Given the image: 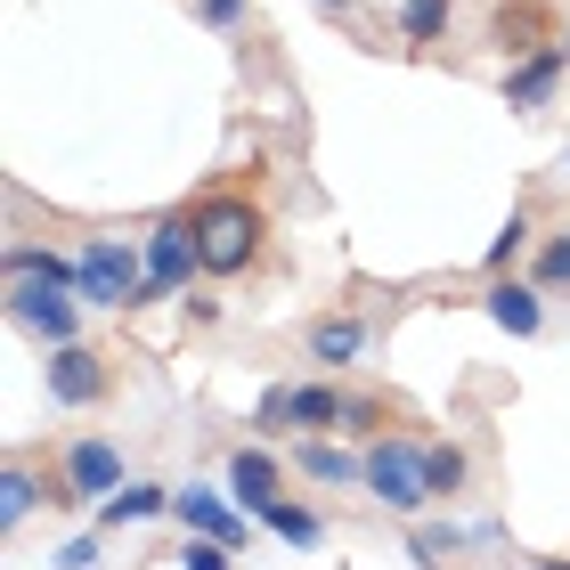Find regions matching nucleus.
I'll use <instances>...</instances> for the list:
<instances>
[{"mask_svg":"<svg viewBox=\"0 0 570 570\" xmlns=\"http://www.w3.org/2000/svg\"><path fill=\"white\" fill-rule=\"evenodd\" d=\"M188 220H196V253H204V269H213V277L253 269V253H262V237H269L262 204H245V196H204Z\"/></svg>","mask_w":570,"mask_h":570,"instance_id":"nucleus-1","label":"nucleus"},{"mask_svg":"<svg viewBox=\"0 0 570 570\" xmlns=\"http://www.w3.org/2000/svg\"><path fill=\"white\" fill-rule=\"evenodd\" d=\"M489 41H498L505 58H530V49H547V41H562V33H554V17L538 9V0H498V17H489Z\"/></svg>","mask_w":570,"mask_h":570,"instance_id":"nucleus-8","label":"nucleus"},{"mask_svg":"<svg viewBox=\"0 0 570 570\" xmlns=\"http://www.w3.org/2000/svg\"><path fill=\"white\" fill-rule=\"evenodd\" d=\"M196 9L213 17V24H237V17H245V0H196Z\"/></svg>","mask_w":570,"mask_h":570,"instance_id":"nucleus-27","label":"nucleus"},{"mask_svg":"<svg viewBox=\"0 0 570 570\" xmlns=\"http://www.w3.org/2000/svg\"><path fill=\"white\" fill-rule=\"evenodd\" d=\"M358 481H367L392 513H424V505H432L424 449H407V440H375V449H367V473H358Z\"/></svg>","mask_w":570,"mask_h":570,"instance_id":"nucleus-4","label":"nucleus"},{"mask_svg":"<svg viewBox=\"0 0 570 570\" xmlns=\"http://www.w3.org/2000/svg\"><path fill=\"white\" fill-rule=\"evenodd\" d=\"M302 473H309V481H358V473H367V456H343V449H318V440H309V449H302Z\"/></svg>","mask_w":570,"mask_h":570,"instance_id":"nucleus-18","label":"nucleus"},{"mask_svg":"<svg viewBox=\"0 0 570 570\" xmlns=\"http://www.w3.org/2000/svg\"><path fill=\"white\" fill-rule=\"evenodd\" d=\"M9 318L49 334V351H58V343H73V326H82V294L58 285V277H9Z\"/></svg>","mask_w":570,"mask_h":570,"instance_id":"nucleus-3","label":"nucleus"},{"mask_svg":"<svg viewBox=\"0 0 570 570\" xmlns=\"http://www.w3.org/2000/svg\"><path fill=\"white\" fill-rule=\"evenodd\" d=\"M424 481H432V498H456L464 489V449H424Z\"/></svg>","mask_w":570,"mask_h":570,"instance_id":"nucleus-20","label":"nucleus"},{"mask_svg":"<svg viewBox=\"0 0 570 570\" xmlns=\"http://www.w3.org/2000/svg\"><path fill=\"white\" fill-rule=\"evenodd\" d=\"M440 24H449V0H407V9H400L407 41H440Z\"/></svg>","mask_w":570,"mask_h":570,"instance_id":"nucleus-21","label":"nucleus"},{"mask_svg":"<svg viewBox=\"0 0 570 570\" xmlns=\"http://www.w3.org/2000/svg\"><path fill=\"white\" fill-rule=\"evenodd\" d=\"M358 343H367V334H358V318H318V326H309V358H318V367H343V358H358Z\"/></svg>","mask_w":570,"mask_h":570,"instance_id":"nucleus-17","label":"nucleus"},{"mask_svg":"<svg viewBox=\"0 0 570 570\" xmlns=\"http://www.w3.org/2000/svg\"><path fill=\"white\" fill-rule=\"evenodd\" d=\"M562 171H570V155H562Z\"/></svg>","mask_w":570,"mask_h":570,"instance_id":"nucleus-30","label":"nucleus"},{"mask_svg":"<svg viewBox=\"0 0 570 570\" xmlns=\"http://www.w3.org/2000/svg\"><path fill=\"white\" fill-rule=\"evenodd\" d=\"M326 9H351V0H326Z\"/></svg>","mask_w":570,"mask_h":570,"instance_id":"nucleus-29","label":"nucleus"},{"mask_svg":"<svg viewBox=\"0 0 570 570\" xmlns=\"http://www.w3.org/2000/svg\"><path fill=\"white\" fill-rule=\"evenodd\" d=\"M262 522L285 538V547H302V554H318V547H326V522H318L309 505H285V498H269V505H262Z\"/></svg>","mask_w":570,"mask_h":570,"instance_id":"nucleus-14","label":"nucleus"},{"mask_svg":"<svg viewBox=\"0 0 570 570\" xmlns=\"http://www.w3.org/2000/svg\"><path fill=\"white\" fill-rule=\"evenodd\" d=\"M179 570H237V547H220V538H188V547H179Z\"/></svg>","mask_w":570,"mask_h":570,"instance_id":"nucleus-22","label":"nucleus"},{"mask_svg":"<svg viewBox=\"0 0 570 570\" xmlns=\"http://www.w3.org/2000/svg\"><path fill=\"white\" fill-rule=\"evenodd\" d=\"M49 392H58V407H90V400H107V367L82 343H58L49 351Z\"/></svg>","mask_w":570,"mask_h":570,"instance_id":"nucleus-9","label":"nucleus"},{"mask_svg":"<svg viewBox=\"0 0 570 570\" xmlns=\"http://www.w3.org/2000/svg\"><path fill=\"white\" fill-rule=\"evenodd\" d=\"M538 285H570V228L538 245Z\"/></svg>","mask_w":570,"mask_h":570,"instance_id":"nucleus-23","label":"nucleus"},{"mask_svg":"<svg viewBox=\"0 0 570 570\" xmlns=\"http://www.w3.org/2000/svg\"><path fill=\"white\" fill-rule=\"evenodd\" d=\"M285 424H302V432H326V424H343V400H334L326 383H302V392H285Z\"/></svg>","mask_w":570,"mask_h":570,"instance_id":"nucleus-16","label":"nucleus"},{"mask_svg":"<svg viewBox=\"0 0 570 570\" xmlns=\"http://www.w3.org/2000/svg\"><path fill=\"white\" fill-rule=\"evenodd\" d=\"M538 570H570V562H538Z\"/></svg>","mask_w":570,"mask_h":570,"instance_id":"nucleus-28","label":"nucleus"},{"mask_svg":"<svg viewBox=\"0 0 570 570\" xmlns=\"http://www.w3.org/2000/svg\"><path fill=\"white\" fill-rule=\"evenodd\" d=\"M489 318H498L505 334H538V326H547V309H538V285L498 277V285H489Z\"/></svg>","mask_w":570,"mask_h":570,"instance_id":"nucleus-12","label":"nucleus"},{"mask_svg":"<svg viewBox=\"0 0 570 570\" xmlns=\"http://www.w3.org/2000/svg\"><path fill=\"white\" fill-rule=\"evenodd\" d=\"M155 513H171V489H155V481H122L107 505H98V522L122 530V522H155Z\"/></svg>","mask_w":570,"mask_h":570,"instance_id":"nucleus-13","label":"nucleus"},{"mask_svg":"<svg viewBox=\"0 0 570 570\" xmlns=\"http://www.w3.org/2000/svg\"><path fill=\"white\" fill-rule=\"evenodd\" d=\"M90 562H98V547H90V538H73V547L58 554V570H90Z\"/></svg>","mask_w":570,"mask_h":570,"instance_id":"nucleus-26","label":"nucleus"},{"mask_svg":"<svg viewBox=\"0 0 570 570\" xmlns=\"http://www.w3.org/2000/svg\"><path fill=\"white\" fill-rule=\"evenodd\" d=\"M122 489V449L115 440H73L66 449V498H115Z\"/></svg>","mask_w":570,"mask_h":570,"instance_id":"nucleus-7","label":"nucleus"},{"mask_svg":"<svg viewBox=\"0 0 570 570\" xmlns=\"http://www.w3.org/2000/svg\"><path fill=\"white\" fill-rule=\"evenodd\" d=\"M228 498H237L245 513H262V505L277 498V456H262V449H237V456H228Z\"/></svg>","mask_w":570,"mask_h":570,"instance_id":"nucleus-11","label":"nucleus"},{"mask_svg":"<svg viewBox=\"0 0 570 570\" xmlns=\"http://www.w3.org/2000/svg\"><path fill=\"white\" fill-rule=\"evenodd\" d=\"M562 66H570V41H547V49H530V58H513V73H505V107L538 115V107H547V98H554Z\"/></svg>","mask_w":570,"mask_h":570,"instance_id":"nucleus-6","label":"nucleus"},{"mask_svg":"<svg viewBox=\"0 0 570 570\" xmlns=\"http://www.w3.org/2000/svg\"><path fill=\"white\" fill-rule=\"evenodd\" d=\"M41 505V489H33V473H24V464H9V473H0V522H24V513Z\"/></svg>","mask_w":570,"mask_h":570,"instance_id":"nucleus-19","label":"nucleus"},{"mask_svg":"<svg viewBox=\"0 0 570 570\" xmlns=\"http://www.w3.org/2000/svg\"><path fill=\"white\" fill-rule=\"evenodd\" d=\"M522 245H530V220L513 213V220L498 228V245H489V269H513V253H522Z\"/></svg>","mask_w":570,"mask_h":570,"instance_id":"nucleus-24","label":"nucleus"},{"mask_svg":"<svg viewBox=\"0 0 570 570\" xmlns=\"http://www.w3.org/2000/svg\"><path fill=\"white\" fill-rule=\"evenodd\" d=\"M9 277H58L82 294V262H66V253H49V245H9Z\"/></svg>","mask_w":570,"mask_h":570,"instance_id":"nucleus-15","label":"nucleus"},{"mask_svg":"<svg viewBox=\"0 0 570 570\" xmlns=\"http://www.w3.org/2000/svg\"><path fill=\"white\" fill-rule=\"evenodd\" d=\"M188 269H204V253H196V220H164L147 237V285H139V302H164L188 285Z\"/></svg>","mask_w":570,"mask_h":570,"instance_id":"nucleus-5","label":"nucleus"},{"mask_svg":"<svg viewBox=\"0 0 570 570\" xmlns=\"http://www.w3.org/2000/svg\"><path fill=\"white\" fill-rule=\"evenodd\" d=\"M171 513L188 522L196 538H220V547H245V513H228L213 489H171Z\"/></svg>","mask_w":570,"mask_h":570,"instance_id":"nucleus-10","label":"nucleus"},{"mask_svg":"<svg viewBox=\"0 0 570 570\" xmlns=\"http://www.w3.org/2000/svg\"><path fill=\"white\" fill-rule=\"evenodd\" d=\"M343 424H351V432H375L383 407H375V400H343Z\"/></svg>","mask_w":570,"mask_h":570,"instance_id":"nucleus-25","label":"nucleus"},{"mask_svg":"<svg viewBox=\"0 0 570 570\" xmlns=\"http://www.w3.org/2000/svg\"><path fill=\"white\" fill-rule=\"evenodd\" d=\"M147 285V253L131 237H90L82 245V302L90 309H131Z\"/></svg>","mask_w":570,"mask_h":570,"instance_id":"nucleus-2","label":"nucleus"}]
</instances>
